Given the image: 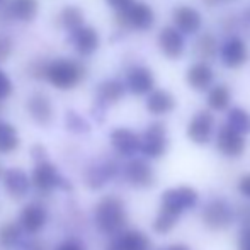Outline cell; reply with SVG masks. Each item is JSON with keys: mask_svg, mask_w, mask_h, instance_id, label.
Wrapping results in <instances>:
<instances>
[{"mask_svg": "<svg viewBox=\"0 0 250 250\" xmlns=\"http://www.w3.org/2000/svg\"><path fill=\"white\" fill-rule=\"evenodd\" d=\"M85 66L73 58H55L44 65L43 79L60 90H72L85 79Z\"/></svg>", "mask_w": 250, "mask_h": 250, "instance_id": "cell-1", "label": "cell"}, {"mask_svg": "<svg viewBox=\"0 0 250 250\" xmlns=\"http://www.w3.org/2000/svg\"><path fill=\"white\" fill-rule=\"evenodd\" d=\"M94 220H96L97 228L104 235L123 233L126 223H128L125 203L116 196H105L97 203Z\"/></svg>", "mask_w": 250, "mask_h": 250, "instance_id": "cell-2", "label": "cell"}, {"mask_svg": "<svg viewBox=\"0 0 250 250\" xmlns=\"http://www.w3.org/2000/svg\"><path fill=\"white\" fill-rule=\"evenodd\" d=\"M121 26H128L136 31H148L155 24V12L153 9L145 2H133L123 12H118L116 16Z\"/></svg>", "mask_w": 250, "mask_h": 250, "instance_id": "cell-3", "label": "cell"}, {"mask_svg": "<svg viewBox=\"0 0 250 250\" xmlns=\"http://www.w3.org/2000/svg\"><path fill=\"white\" fill-rule=\"evenodd\" d=\"M198 203V192L189 186H179L174 189H167L162 194V209L170 211L174 214H181L184 209H191Z\"/></svg>", "mask_w": 250, "mask_h": 250, "instance_id": "cell-4", "label": "cell"}, {"mask_svg": "<svg viewBox=\"0 0 250 250\" xmlns=\"http://www.w3.org/2000/svg\"><path fill=\"white\" fill-rule=\"evenodd\" d=\"M140 150L145 157L158 158L167 150V129L164 123H151L140 136Z\"/></svg>", "mask_w": 250, "mask_h": 250, "instance_id": "cell-5", "label": "cell"}, {"mask_svg": "<svg viewBox=\"0 0 250 250\" xmlns=\"http://www.w3.org/2000/svg\"><path fill=\"white\" fill-rule=\"evenodd\" d=\"M31 184L40 192H51L55 188H62V186L68 189V186L65 184V179L60 177L56 167L50 162H41L34 167L33 175H31Z\"/></svg>", "mask_w": 250, "mask_h": 250, "instance_id": "cell-6", "label": "cell"}, {"mask_svg": "<svg viewBox=\"0 0 250 250\" xmlns=\"http://www.w3.org/2000/svg\"><path fill=\"white\" fill-rule=\"evenodd\" d=\"M203 221L211 230H223L233 221V211L223 199H214L204 208Z\"/></svg>", "mask_w": 250, "mask_h": 250, "instance_id": "cell-7", "label": "cell"}, {"mask_svg": "<svg viewBox=\"0 0 250 250\" xmlns=\"http://www.w3.org/2000/svg\"><path fill=\"white\" fill-rule=\"evenodd\" d=\"M70 43L79 55L90 56L99 50L101 36L92 26H82L73 33H70Z\"/></svg>", "mask_w": 250, "mask_h": 250, "instance_id": "cell-8", "label": "cell"}, {"mask_svg": "<svg viewBox=\"0 0 250 250\" xmlns=\"http://www.w3.org/2000/svg\"><path fill=\"white\" fill-rule=\"evenodd\" d=\"M214 128V118L209 111H199L191 119L188 128V136L198 145H206L209 143L211 136H213Z\"/></svg>", "mask_w": 250, "mask_h": 250, "instance_id": "cell-9", "label": "cell"}, {"mask_svg": "<svg viewBox=\"0 0 250 250\" xmlns=\"http://www.w3.org/2000/svg\"><path fill=\"white\" fill-rule=\"evenodd\" d=\"M158 46L162 53L170 60H179L184 55L186 50V41L182 33H179L175 27L165 26L162 27L160 34H158Z\"/></svg>", "mask_w": 250, "mask_h": 250, "instance_id": "cell-10", "label": "cell"}, {"mask_svg": "<svg viewBox=\"0 0 250 250\" xmlns=\"http://www.w3.org/2000/svg\"><path fill=\"white\" fill-rule=\"evenodd\" d=\"M26 109L29 112V116L33 118L34 123H38L40 126H48L53 121V104L51 99L43 92H34L33 96L27 99Z\"/></svg>", "mask_w": 250, "mask_h": 250, "instance_id": "cell-11", "label": "cell"}, {"mask_svg": "<svg viewBox=\"0 0 250 250\" xmlns=\"http://www.w3.org/2000/svg\"><path fill=\"white\" fill-rule=\"evenodd\" d=\"M2 182L5 192L12 199H21L29 192L31 179L22 168H9L2 174Z\"/></svg>", "mask_w": 250, "mask_h": 250, "instance_id": "cell-12", "label": "cell"}, {"mask_svg": "<svg viewBox=\"0 0 250 250\" xmlns=\"http://www.w3.org/2000/svg\"><path fill=\"white\" fill-rule=\"evenodd\" d=\"M126 85H128L129 92L135 96H143V94H150L155 85V77L153 72L148 66L136 65L126 75Z\"/></svg>", "mask_w": 250, "mask_h": 250, "instance_id": "cell-13", "label": "cell"}, {"mask_svg": "<svg viewBox=\"0 0 250 250\" xmlns=\"http://www.w3.org/2000/svg\"><path fill=\"white\" fill-rule=\"evenodd\" d=\"M221 60L228 68H238V66L245 65L249 60V50L245 41L237 36L225 41V44L221 46Z\"/></svg>", "mask_w": 250, "mask_h": 250, "instance_id": "cell-14", "label": "cell"}, {"mask_svg": "<svg viewBox=\"0 0 250 250\" xmlns=\"http://www.w3.org/2000/svg\"><path fill=\"white\" fill-rule=\"evenodd\" d=\"M126 179L135 188H151L155 182V172L142 158H135L126 165Z\"/></svg>", "mask_w": 250, "mask_h": 250, "instance_id": "cell-15", "label": "cell"}, {"mask_svg": "<svg viewBox=\"0 0 250 250\" xmlns=\"http://www.w3.org/2000/svg\"><path fill=\"white\" fill-rule=\"evenodd\" d=\"M46 220H48V211H46V208L40 203H31V204H27V206H24L19 216V221H21V225H22V228L33 235L41 231V228L46 225Z\"/></svg>", "mask_w": 250, "mask_h": 250, "instance_id": "cell-16", "label": "cell"}, {"mask_svg": "<svg viewBox=\"0 0 250 250\" xmlns=\"http://www.w3.org/2000/svg\"><path fill=\"white\" fill-rule=\"evenodd\" d=\"M174 24L175 29L179 33L186 34H194L201 29V22H203V17L194 7L189 5H181L174 10Z\"/></svg>", "mask_w": 250, "mask_h": 250, "instance_id": "cell-17", "label": "cell"}, {"mask_svg": "<svg viewBox=\"0 0 250 250\" xmlns=\"http://www.w3.org/2000/svg\"><path fill=\"white\" fill-rule=\"evenodd\" d=\"M218 150L227 157H238L244 153L245 150V140L242 135L228 128L227 125L221 126L220 133H218Z\"/></svg>", "mask_w": 250, "mask_h": 250, "instance_id": "cell-18", "label": "cell"}, {"mask_svg": "<svg viewBox=\"0 0 250 250\" xmlns=\"http://www.w3.org/2000/svg\"><path fill=\"white\" fill-rule=\"evenodd\" d=\"M111 145L119 155H133L140 150V136L128 128H116L111 133Z\"/></svg>", "mask_w": 250, "mask_h": 250, "instance_id": "cell-19", "label": "cell"}, {"mask_svg": "<svg viewBox=\"0 0 250 250\" xmlns=\"http://www.w3.org/2000/svg\"><path fill=\"white\" fill-rule=\"evenodd\" d=\"M40 12L38 0H9L7 14L19 22H33Z\"/></svg>", "mask_w": 250, "mask_h": 250, "instance_id": "cell-20", "label": "cell"}, {"mask_svg": "<svg viewBox=\"0 0 250 250\" xmlns=\"http://www.w3.org/2000/svg\"><path fill=\"white\" fill-rule=\"evenodd\" d=\"M146 109L155 116L167 114L175 109V97L164 89L151 90L148 94V99H146Z\"/></svg>", "mask_w": 250, "mask_h": 250, "instance_id": "cell-21", "label": "cell"}, {"mask_svg": "<svg viewBox=\"0 0 250 250\" xmlns=\"http://www.w3.org/2000/svg\"><path fill=\"white\" fill-rule=\"evenodd\" d=\"M213 79H214L213 70L206 63H194L188 70V75H186L188 83L194 90H208L211 87V83H213Z\"/></svg>", "mask_w": 250, "mask_h": 250, "instance_id": "cell-22", "label": "cell"}, {"mask_svg": "<svg viewBox=\"0 0 250 250\" xmlns=\"http://www.w3.org/2000/svg\"><path fill=\"white\" fill-rule=\"evenodd\" d=\"M58 22L63 29L73 33V31H77L79 27L85 26V16H83V12H82L80 7L66 5V7H63L62 12H60Z\"/></svg>", "mask_w": 250, "mask_h": 250, "instance_id": "cell-23", "label": "cell"}, {"mask_svg": "<svg viewBox=\"0 0 250 250\" xmlns=\"http://www.w3.org/2000/svg\"><path fill=\"white\" fill-rule=\"evenodd\" d=\"M118 244L123 250H150V238L143 231L128 230L118 235Z\"/></svg>", "mask_w": 250, "mask_h": 250, "instance_id": "cell-24", "label": "cell"}, {"mask_svg": "<svg viewBox=\"0 0 250 250\" xmlns=\"http://www.w3.org/2000/svg\"><path fill=\"white\" fill-rule=\"evenodd\" d=\"M19 145L21 140L16 126H12L7 121H0V153H12V151L19 148Z\"/></svg>", "mask_w": 250, "mask_h": 250, "instance_id": "cell-25", "label": "cell"}, {"mask_svg": "<svg viewBox=\"0 0 250 250\" xmlns=\"http://www.w3.org/2000/svg\"><path fill=\"white\" fill-rule=\"evenodd\" d=\"M97 96L104 104H116L125 96V85L119 80H104L97 87Z\"/></svg>", "mask_w": 250, "mask_h": 250, "instance_id": "cell-26", "label": "cell"}, {"mask_svg": "<svg viewBox=\"0 0 250 250\" xmlns=\"http://www.w3.org/2000/svg\"><path fill=\"white\" fill-rule=\"evenodd\" d=\"M228 128L237 131L238 135H249L250 133V114L242 107H233L228 111Z\"/></svg>", "mask_w": 250, "mask_h": 250, "instance_id": "cell-27", "label": "cell"}, {"mask_svg": "<svg viewBox=\"0 0 250 250\" xmlns=\"http://www.w3.org/2000/svg\"><path fill=\"white\" fill-rule=\"evenodd\" d=\"M231 94L227 85H214L208 94V105L213 111H225L230 104Z\"/></svg>", "mask_w": 250, "mask_h": 250, "instance_id": "cell-28", "label": "cell"}, {"mask_svg": "<svg viewBox=\"0 0 250 250\" xmlns=\"http://www.w3.org/2000/svg\"><path fill=\"white\" fill-rule=\"evenodd\" d=\"M114 174V167L112 164H104L99 167H92L87 174V184L92 189H99L107 182V179Z\"/></svg>", "mask_w": 250, "mask_h": 250, "instance_id": "cell-29", "label": "cell"}, {"mask_svg": "<svg viewBox=\"0 0 250 250\" xmlns=\"http://www.w3.org/2000/svg\"><path fill=\"white\" fill-rule=\"evenodd\" d=\"M21 238V227L17 223H5L0 227V245L12 249Z\"/></svg>", "mask_w": 250, "mask_h": 250, "instance_id": "cell-30", "label": "cell"}, {"mask_svg": "<svg viewBox=\"0 0 250 250\" xmlns=\"http://www.w3.org/2000/svg\"><path fill=\"white\" fill-rule=\"evenodd\" d=\"M177 218H179L177 214L170 213V211L160 209L158 216L153 221V230L157 233H168L175 227V223H177Z\"/></svg>", "mask_w": 250, "mask_h": 250, "instance_id": "cell-31", "label": "cell"}, {"mask_svg": "<svg viewBox=\"0 0 250 250\" xmlns=\"http://www.w3.org/2000/svg\"><path fill=\"white\" fill-rule=\"evenodd\" d=\"M66 128L73 133H83V131H89L90 126L80 114H77L75 111H70L66 114Z\"/></svg>", "mask_w": 250, "mask_h": 250, "instance_id": "cell-32", "label": "cell"}, {"mask_svg": "<svg viewBox=\"0 0 250 250\" xmlns=\"http://www.w3.org/2000/svg\"><path fill=\"white\" fill-rule=\"evenodd\" d=\"M214 48H216V41L209 34H204L203 38L198 40V43H196V51L203 56H213Z\"/></svg>", "mask_w": 250, "mask_h": 250, "instance_id": "cell-33", "label": "cell"}, {"mask_svg": "<svg viewBox=\"0 0 250 250\" xmlns=\"http://www.w3.org/2000/svg\"><path fill=\"white\" fill-rule=\"evenodd\" d=\"M14 50V43L9 36H3L0 34V63H5L10 58Z\"/></svg>", "mask_w": 250, "mask_h": 250, "instance_id": "cell-34", "label": "cell"}, {"mask_svg": "<svg viewBox=\"0 0 250 250\" xmlns=\"http://www.w3.org/2000/svg\"><path fill=\"white\" fill-rule=\"evenodd\" d=\"M12 90H14L12 80H10L9 75H7L2 68H0V101L7 99V97L12 94Z\"/></svg>", "mask_w": 250, "mask_h": 250, "instance_id": "cell-35", "label": "cell"}, {"mask_svg": "<svg viewBox=\"0 0 250 250\" xmlns=\"http://www.w3.org/2000/svg\"><path fill=\"white\" fill-rule=\"evenodd\" d=\"M31 155H33V158L38 164L46 162V148H44L43 145H34L33 148H31Z\"/></svg>", "mask_w": 250, "mask_h": 250, "instance_id": "cell-36", "label": "cell"}, {"mask_svg": "<svg viewBox=\"0 0 250 250\" xmlns=\"http://www.w3.org/2000/svg\"><path fill=\"white\" fill-rule=\"evenodd\" d=\"M105 2H107L109 5L116 10V12H123V10L128 9V7L135 2V0H105Z\"/></svg>", "mask_w": 250, "mask_h": 250, "instance_id": "cell-37", "label": "cell"}, {"mask_svg": "<svg viewBox=\"0 0 250 250\" xmlns=\"http://www.w3.org/2000/svg\"><path fill=\"white\" fill-rule=\"evenodd\" d=\"M238 191H240L245 198H250V174H245L244 177L238 181Z\"/></svg>", "mask_w": 250, "mask_h": 250, "instance_id": "cell-38", "label": "cell"}, {"mask_svg": "<svg viewBox=\"0 0 250 250\" xmlns=\"http://www.w3.org/2000/svg\"><path fill=\"white\" fill-rule=\"evenodd\" d=\"M240 250H250V225H247L240 233Z\"/></svg>", "mask_w": 250, "mask_h": 250, "instance_id": "cell-39", "label": "cell"}, {"mask_svg": "<svg viewBox=\"0 0 250 250\" xmlns=\"http://www.w3.org/2000/svg\"><path fill=\"white\" fill-rule=\"evenodd\" d=\"M56 250H83L82 247H80L77 242H73V240H68V242H63L62 245H60Z\"/></svg>", "mask_w": 250, "mask_h": 250, "instance_id": "cell-40", "label": "cell"}, {"mask_svg": "<svg viewBox=\"0 0 250 250\" xmlns=\"http://www.w3.org/2000/svg\"><path fill=\"white\" fill-rule=\"evenodd\" d=\"M105 250H123V249H121V245L118 244V240L114 238V240H112L111 244L107 245V249H105Z\"/></svg>", "mask_w": 250, "mask_h": 250, "instance_id": "cell-41", "label": "cell"}, {"mask_svg": "<svg viewBox=\"0 0 250 250\" xmlns=\"http://www.w3.org/2000/svg\"><path fill=\"white\" fill-rule=\"evenodd\" d=\"M168 250H189L186 245H172V247H168Z\"/></svg>", "mask_w": 250, "mask_h": 250, "instance_id": "cell-42", "label": "cell"}, {"mask_svg": "<svg viewBox=\"0 0 250 250\" xmlns=\"http://www.w3.org/2000/svg\"><path fill=\"white\" fill-rule=\"evenodd\" d=\"M2 174H3V170H2V165H0V177H2Z\"/></svg>", "mask_w": 250, "mask_h": 250, "instance_id": "cell-43", "label": "cell"}, {"mask_svg": "<svg viewBox=\"0 0 250 250\" xmlns=\"http://www.w3.org/2000/svg\"><path fill=\"white\" fill-rule=\"evenodd\" d=\"M0 3H2V0H0Z\"/></svg>", "mask_w": 250, "mask_h": 250, "instance_id": "cell-44", "label": "cell"}]
</instances>
